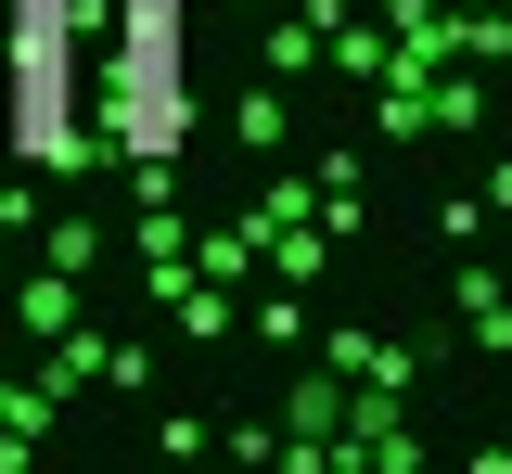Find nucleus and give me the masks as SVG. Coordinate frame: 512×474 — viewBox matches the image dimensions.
I'll return each mask as SVG.
<instances>
[{"label":"nucleus","mask_w":512,"mask_h":474,"mask_svg":"<svg viewBox=\"0 0 512 474\" xmlns=\"http://www.w3.org/2000/svg\"><path fill=\"white\" fill-rule=\"evenodd\" d=\"M103 129L141 167H180L192 141V65H180V0H116V65H103Z\"/></svg>","instance_id":"nucleus-1"},{"label":"nucleus","mask_w":512,"mask_h":474,"mask_svg":"<svg viewBox=\"0 0 512 474\" xmlns=\"http://www.w3.org/2000/svg\"><path fill=\"white\" fill-rule=\"evenodd\" d=\"M0 13H13V65H0L13 154H39V167H77V154H90V90H77V0H0Z\"/></svg>","instance_id":"nucleus-2"}]
</instances>
